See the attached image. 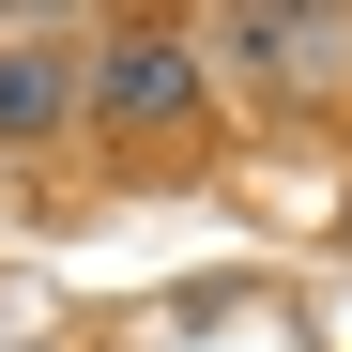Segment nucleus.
<instances>
[{
	"instance_id": "obj_1",
	"label": "nucleus",
	"mask_w": 352,
	"mask_h": 352,
	"mask_svg": "<svg viewBox=\"0 0 352 352\" xmlns=\"http://www.w3.org/2000/svg\"><path fill=\"white\" fill-rule=\"evenodd\" d=\"M92 107H107V123H184V107H199V46L184 31H123L92 62Z\"/></svg>"
},
{
	"instance_id": "obj_2",
	"label": "nucleus",
	"mask_w": 352,
	"mask_h": 352,
	"mask_svg": "<svg viewBox=\"0 0 352 352\" xmlns=\"http://www.w3.org/2000/svg\"><path fill=\"white\" fill-rule=\"evenodd\" d=\"M62 107H77V62H46V46H0V138L62 123Z\"/></svg>"
}]
</instances>
